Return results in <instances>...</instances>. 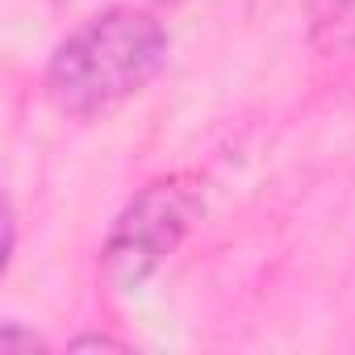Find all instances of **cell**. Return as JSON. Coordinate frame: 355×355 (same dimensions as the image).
Here are the masks:
<instances>
[{
  "label": "cell",
  "instance_id": "obj_2",
  "mask_svg": "<svg viewBox=\"0 0 355 355\" xmlns=\"http://www.w3.org/2000/svg\"><path fill=\"white\" fill-rule=\"evenodd\" d=\"M201 218V189L193 175L150 180L117 218L101 263L113 288H138L159 272V263L180 247V239Z\"/></svg>",
  "mask_w": 355,
  "mask_h": 355
},
{
  "label": "cell",
  "instance_id": "obj_4",
  "mask_svg": "<svg viewBox=\"0 0 355 355\" xmlns=\"http://www.w3.org/2000/svg\"><path fill=\"white\" fill-rule=\"evenodd\" d=\"M0 351H5V355H17V351H42V338L26 334L17 322H9L5 330H0Z\"/></svg>",
  "mask_w": 355,
  "mask_h": 355
},
{
  "label": "cell",
  "instance_id": "obj_1",
  "mask_svg": "<svg viewBox=\"0 0 355 355\" xmlns=\"http://www.w3.org/2000/svg\"><path fill=\"white\" fill-rule=\"evenodd\" d=\"M167 63V30L142 9H109L80 26L46 67V96L67 117H105Z\"/></svg>",
  "mask_w": 355,
  "mask_h": 355
},
{
  "label": "cell",
  "instance_id": "obj_3",
  "mask_svg": "<svg viewBox=\"0 0 355 355\" xmlns=\"http://www.w3.org/2000/svg\"><path fill=\"white\" fill-rule=\"evenodd\" d=\"M309 38L326 55L351 51L355 46V0H309Z\"/></svg>",
  "mask_w": 355,
  "mask_h": 355
},
{
  "label": "cell",
  "instance_id": "obj_5",
  "mask_svg": "<svg viewBox=\"0 0 355 355\" xmlns=\"http://www.w3.org/2000/svg\"><path fill=\"white\" fill-rule=\"evenodd\" d=\"M71 347H76V351H84V347H109V351H125V343H117V338H109V334H84V338H76Z\"/></svg>",
  "mask_w": 355,
  "mask_h": 355
}]
</instances>
